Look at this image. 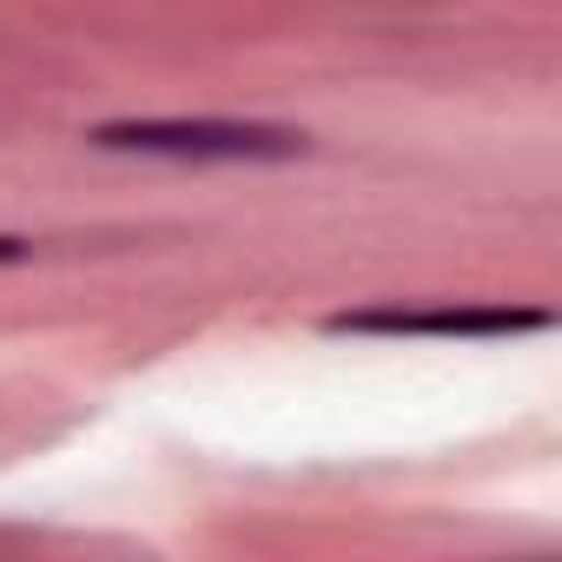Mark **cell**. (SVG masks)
I'll return each mask as SVG.
<instances>
[{
  "mask_svg": "<svg viewBox=\"0 0 562 562\" xmlns=\"http://www.w3.org/2000/svg\"><path fill=\"white\" fill-rule=\"evenodd\" d=\"M100 153H146V159H299L305 133L292 126H258V120H106L87 133Z\"/></svg>",
  "mask_w": 562,
  "mask_h": 562,
  "instance_id": "6da1fadb",
  "label": "cell"
},
{
  "mask_svg": "<svg viewBox=\"0 0 562 562\" xmlns=\"http://www.w3.org/2000/svg\"><path fill=\"white\" fill-rule=\"evenodd\" d=\"M331 331H371V338H529L549 331V312L529 305H430V312H345Z\"/></svg>",
  "mask_w": 562,
  "mask_h": 562,
  "instance_id": "7a4b0ae2",
  "label": "cell"
},
{
  "mask_svg": "<svg viewBox=\"0 0 562 562\" xmlns=\"http://www.w3.org/2000/svg\"><path fill=\"white\" fill-rule=\"evenodd\" d=\"M14 258H27V238H0V265H14Z\"/></svg>",
  "mask_w": 562,
  "mask_h": 562,
  "instance_id": "3957f363",
  "label": "cell"
}]
</instances>
